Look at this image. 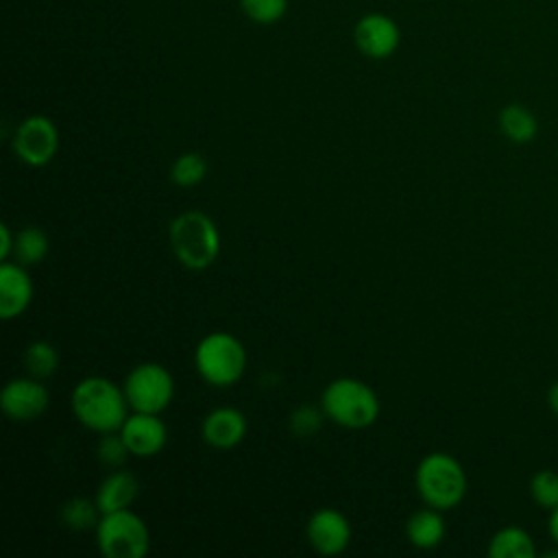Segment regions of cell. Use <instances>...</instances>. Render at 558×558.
<instances>
[{
    "instance_id": "7a4b0ae2",
    "label": "cell",
    "mask_w": 558,
    "mask_h": 558,
    "mask_svg": "<svg viewBox=\"0 0 558 558\" xmlns=\"http://www.w3.org/2000/svg\"><path fill=\"white\" fill-rule=\"evenodd\" d=\"M168 240L179 264L190 270H205L220 255L218 227L201 209L179 214L168 227Z\"/></svg>"
},
{
    "instance_id": "ac0fdd59",
    "label": "cell",
    "mask_w": 558,
    "mask_h": 558,
    "mask_svg": "<svg viewBox=\"0 0 558 558\" xmlns=\"http://www.w3.org/2000/svg\"><path fill=\"white\" fill-rule=\"evenodd\" d=\"M534 551L536 549L532 536L517 525L501 527L488 543L490 558H532Z\"/></svg>"
},
{
    "instance_id": "6da1fadb",
    "label": "cell",
    "mask_w": 558,
    "mask_h": 558,
    "mask_svg": "<svg viewBox=\"0 0 558 558\" xmlns=\"http://www.w3.org/2000/svg\"><path fill=\"white\" fill-rule=\"evenodd\" d=\"M72 410L81 425L96 434L118 432L129 416L124 388L107 377H85L72 390Z\"/></svg>"
},
{
    "instance_id": "9a60e30c",
    "label": "cell",
    "mask_w": 558,
    "mask_h": 558,
    "mask_svg": "<svg viewBox=\"0 0 558 558\" xmlns=\"http://www.w3.org/2000/svg\"><path fill=\"white\" fill-rule=\"evenodd\" d=\"M140 495V482L131 471H113L109 473L98 490H96V504L102 514L116 512V510H126Z\"/></svg>"
},
{
    "instance_id": "d6986e66",
    "label": "cell",
    "mask_w": 558,
    "mask_h": 558,
    "mask_svg": "<svg viewBox=\"0 0 558 558\" xmlns=\"http://www.w3.org/2000/svg\"><path fill=\"white\" fill-rule=\"evenodd\" d=\"M48 251H50V240L44 229H39L35 225H26L24 229L17 231L15 246H13V255H15L17 264H22L26 268L37 266L44 262Z\"/></svg>"
},
{
    "instance_id": "5bb4252c",
    "label": "cell",
    "mask_w": 558,
    "mask_h": 558,
    "mask_svg": "<svg viewBox=\"0 0 558 558\" xmlns=\"http://www.w3.org/2000/svg\"><path fill=\"white\" fill-rule=\"evenodd\" d=\"M201 436L214 449H231L246 436V416L235 408H216L203 418Z\"/></svg>"
},
{
    "instance_id": "8992f818",
    "label": "cell",
    "mask_w": 558,
    "mask_h": 558,
    "mask_svg": "<svg viewBox=\"0 0 558 558\" xmlns=\"http://www.w3.org/2000/svg\"><path fill=\"white\" fill-rule=\"evenodd\" d=\"M96 545L105 558H144L150 547V534L144 519L126 508L100 517Z\"/></svg>"
},
{
    "instance_id": "4316f807",
    "label": "cell",
    "mask_w": 558,
    "mask_h": 558,
    "mask_svg": "<svg viewBox=\"0 0 558 558\" xmlns=\"http://www.w3.org/2000/svg\"><path fill=\"white\" fill-rule=\"evenodd\" d=\"M13 246H15V235L11 233L9 225H0V259L7 262L9 255H13Z\"/></svg>"
},
{
    "instance_id": "44dd1931",
    "label": "cell",
    "mask_w": 558,
    "mask_h": 558,
    "mask_svg": "<svg viewBox=\"0 0 558 558\" xmlns=\"http://www.w3.org/2000/svg\"><path fill=\"white\" fill-rule=\"evenodd\" d=\"M24 366L28 371L31 377H37V379H46V377H52L59 368V353L57 349L46 342V340H35L31 342L26 349H24Z\"/></svg>"
},
{
    "instance_id": "f1b7e54d",
    "label": "cell",
    "mask_w": 558,
    "mask_h": 558,
    "mask_svg": "<svg viewBox=\"0 0 558 558\" xmlns=\"http://www.w3.org/2000/svg\"><path fill=\"white\" fill-rule=\"evenodd\" d=\"M549 512H551L549 514V534L558 543V506L554 510H549Z\"/></svg>"
},
{
    "instance_id": "484cf974",
    "label": "cell",
    "mask_w": 558,
    "mask_h": 558,
    "mask_svg": "<svg viewBox=\"0 0 558 558\" xmlns=\"http://www.w3.org/2000/svg\"><path fill=\"white\" fill-rule=\"evenodd\" d=\"M323 418H327L325 412H323V408L316 410L314 405H299V408L290 414V432H292L294 436L307 438V436H312V434H316V432L320 429Z\"/></svg>"
},
{
    "instance_id": "277c9868",
    "label": "cell",
    "mask_w": 558,
    "mask_h": 558,
    "mask_svg": "<svg viewBox=\"0 0 558 558\" xmlns=\"http://www.w3.org/2000/svg\"><path fill=\"white\" fill-rule=\"evenodd\" d=\"M414 484L421 499L438 510L456 508L466 495V473L462 464L445 451L427 453L418 462Z\"/></svg>"
},
{
    "instance_id": "3957f363",
    "label": "cell",
    "mask_w": 558,
    "mask_h": 558,
    "mask_svg": "<svg viewBox=\"0 0 558 558\" xmlns=\"http://www.w3.org/2000/svg\"><path fill=\"white\" fill-rule=\"evenodd\" d=\"M320 408L327 418L349 429L368 427L379 416V399L375 390L366 381L353 377L329 381L320 395Z\"/></svg>"
},
{
    "instance_id": "9c48e42d",
    "label": "cell",
    "mask_w": 558,
    "mask_h": 558,
    "mask_svg": "<svg viewBox=\"0 0 558 558\" xmlns=\"http://www.w3.org/2000/svg\"><path fill=\"white\" fill-rule=\"evenodd\" d=\"M50 403L48 388L37 377H15L4 384L0 395L2 412L17 423L39 418Z\"/></svg>"
},
{
    "instance_id": "30bf717a",
    "label": "cell",
    "mask_w": 558,
    "mask_h": 558,
    "mask_svg": "<svg viewBox=\"0 0 558 558\" xmlns=\"http://www.w3.org/2000/svg\"><path fill=\"white\" fill-rule=\"evenodd\" d=\"M305 536L320 556H338L351 543V523L340 510L320 508L310 517Z\"/></svg>"
},
{
    "instance_id": "603a6c76",
    "label": "cell",
    "mask_w": 558,
    "mask_h": 558,
    "mask_svg": "<svg viewBox=\"0 0 558 558\" xmlns=\"http://www.w3.org/2000/svg\"><path fill=\"white\" fill-rule=\"evenodd\" d=\"M131 456L120 429L118 432H107V434H100L98 442H96V458L100 460V464L105 466H122L126 462V458Z\"/></svg>"
},
{
    "instance_id": "7c38bea8",
    "label": "cell",
    "mask_w": 558,
    "mask_h": 558,
    "mask_svg": "<svg viewBox=\"0 0 558 558\" xmlns=\"http://www.w3.org/2000/svg\"><path fill=\"white\" fill-rule=\"evenodd\" d=\"M355 46L362 54L371 59H386L390 57L401 41L399 26L395 20L381 13H368L355 24Z\"/></svg>"
},
{
    "instance_id": "ba28073f",
    "label": "cell",
    "mask_w": 558,
    "mask_h": 558,
    "mask_svg": "<svg viewBox=\"0 0 558 558\" xmlns=\"http://www.w3.org/2000/svg\"><path fill=\"white\" fill-rule=\"evenodd\" d=\"M11 146L20 161L39 168L54 159L59 148V131L50 118L28 116L17 124Z\"/></svg>"
},
{
    "instance_id": "ffe728a7",
    "label": "cell",
    "mask_w": 558,
    "mask_h": 558,
    "mask_svg": "<svg viewBox=\"0 0 558 558\" xmlns=\"http://www.w3.org/2000/svg\"><path fill=\"white\" fill-rule=\"evenodd\" d=\"M61 523L70 530L83 532V530H96L102 512L96 504V499H87V497H72L61 506Z\"/></svg>"
},
{
    "instance_id": "5b68a950",
    "label": "cell",
    "mask_w": 558,
    "mask_h": 558,
    "mask_svg": "<svg viewBox=\"0 0 558 558\" xmlns=\"http://www.w3.org/2000/svg\"><path fill=\"white\" fill-rule=\"evenodd\" d=\"M194 366L203 381L216 388H227L244 375L246 349L235 336L211 331L196 344Z\"/></svg>"
},
{
    "instance_id": "83f0119b",
    "label": "cell",
    "mask_w": 558,
    "mask_h": 558,
    "mask_svg": "<svg viewBox=\"0 0 558 558\" xmlns=\"http://www.w3.org/2000/svg\"><path fill=\"white\" fill-rule=\"evenodd\" d=\"M547 401H549V408L554 410V414L558 416V381H554V384H551L549 395H547Z\"/></svg>"
},
{
    "instance_id": "7402d4cb",
    "label": "cell",
    "mask_w": 558,
    "mask_h": 558,
    "mask_svg": "<svg viewBox=\"0 0 558 558\" xmlns=\"http://www.w3.org/2000/svg\"><path fill=\"white\" fill-rule=\"evenodd\" d=\"M205 174H207V161L201 153H194V150L179 155L170 166V181L181 187H192L201 183Z\"/></svg>"
},
{
    "instance_id": "cb8c5ba5",
    "label": "cell",
    "mask_w": 558,
    "mask_h": 558,
    "mask_svg": "<svg viewBox=\"0 0 558 558\" xmlns=\"http://www.w3.org/2000/svg\"><path fill=\"white\" fill-rule=\"evenodd\" d=\"M530 495L541 508L554 510L558 506V473L549 469L536 471L530 480Z\"/></svg>"
},
{
    "instance_id": "52a82bcc",
    "label": "cell",
    "mask_w": 558,
    "mask_h": 558,
    "mask_svg": "<svg viewBox=\"0 0 558 558\" xmlns=\"http://www.w3.org/2000/svg\"><path fill=\"white\" fill-rule=\"evenodd\" d=\"M122 388L133 412L159 414L174 397V377L163 364L142 362L129 371Z\"/></svg>"
},
{
    "instance_id": "e0dca14e",
    "label": "cell",
    "mask_w": 558,
    "mask_h": 558,
    "mask_svg": "<svg viewBox=\"0 0 558 558\" xmlns=\"http://www.w3.org/2000/svg\"><path fill=\"white\" fill-rule=\"evenodd\" d=\"M499 129L510 142L527 144L536 137L538 122H536V116L527 107L512 102L499 111Z\"/></svg>"
},
{
    "instance_id": "8fae6325",
    "label": "cell",
    "mask_w": 558,
    "mask_h": 558,
    "mask_svg": "<svg viewBox=\"0 0 558 558\" xmlns=\"http://www.w3.org/2000/svg\"><path fill=\"white\" fill-rule=\"evenodd\" d=\"M120 434L131 451L137 458H153L157 456L168 440V427L159 418V414L150 412H133L126 416Z\"/></svg>"
},
{
    "instance_id": "2e32d148",
    "label": "cell",
    "mask_w": 558,
    "mask_h": 558,
    "mask_svg": "<svg viewBox=\"0 0 558 558\" xmlns=\"http://www.w3.org/2000/svg\"><path fill=\"white\" fill-rule=\"evenodd\" d=\"M438 508H421L405 521V536L418 549H434L445 538V519Z\"/></svg>"
},
{
    "instance_id": "d4e9b609",
    "label": "cell",
    "mask_w": 558,
    "mask_h": 558,
    "mask_svg": "<svg viewBox=\"0 0 558 558\" xmlns=\"http://www.w3.org/2000/svg\"><path fill=\"white\" fill-rule=\"evenodd\" d=\"M242 11L257 24H272L283 17L288 0H240Z\"/></svg>"
},
{
    "instance_id": "4fadbf2b",
    "label": "cell",
    "mask_w": 558,
    "mask_h": 558,
    "mask_svg": "<svg viewBox=\"0 0 558 558\" xmlns=\"http://www.w3.org/2000/svg\"><path fill=\"white\" fill-rule=\"evenodd\" d=\"M33 301V281L26 266L4 262L0 266V316L4 320L17 318Z\"/></svg>"
}]
</instances>
